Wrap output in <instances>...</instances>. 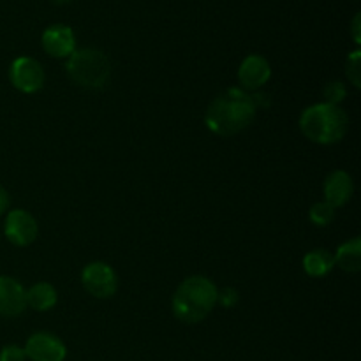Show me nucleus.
<instances>
[{
	"label": "nucleus",
	"instance_id": "obj_23",
	"mask_svg": "<svg viewBox=\"0 0 361 361\" xmlns=\"http://www.w3.org/2000/svg\"><path fill=\"white\" fill-rule=\"evenodd\" d=\"M51 2H55V4H67V2H71V0H51Z\"/></svg>",
	"mask_w": 361,
	"mask_h": 361
},
{
	"label": "nucleus",
	"instance_id": "obj_16",
	"mask_svg": "<svg viewBox=\"0 0 361 361\" xmlns=\"http://www.w3.org/2000/svg\"><path fill=\"white\" fill-rule=\"evenodd\" d=\"M334 219H335V208L331 207L330 203H326V201H321V203L312 204V208H310V221H312L316 226L324 228V226L330 224Z\"/></svg>",
	"mask_w": 361,
	"mask_h": 361
},
{
	"label": "nucleus",
	"instance_id": "obj_2",
	"mask_svg": "<svg viewBox=\"0 0 361 361\" xmlns=\"http://www.w3.org/2000/svg\"><path fill=\"white\" fill-rule=\"evenodd\" d=\"M219 291L214 282L201 275L185 279L173 296V312L185 324L203 321L217 305Z\"/></svg>",
	"mask_w": 361,
	"mask_h": 361
},
{
	"label": "nucleus",
	"instance_id": "obj_8",
	"mask_svg": "<svg viewBox=\"0 0 361 361\" xmlns=\"http://www.w3.org/2000/svg\"><path fill=\"white\" fill-rule=\"evenodd\" d=\"M37 221L27 210L9 212L6 219V236L16 247H27L37 238Z\"/></svg>",
	"mask_w": 361,
	"mask_h": 361
},
{
	"label": "nucleus",
	"instance_id": "obj_6",
	"mask_svg": "<svg viewBox=\"0 0 361 361\" xmlns=\"http://www.w3.org/2000/svg\"><path fill=\"white\" fill-rule=\"evenodd\" d=\"M11 83L23 94H34L41 90L44 85V71L37 60L30 56H20L11 63L9 69Z\"/></svg>",
	"mask_w": 361,
	"mask_h": 361
},
{
	"label": "nucleus",
	"instance_id": "obj_17",
	"mask_svg": "<svg viewBox=\"0 0 361 361\" xmlns=\"http://www.w3.org/2000/svg\"><path fill=\"white\" fill-rule=\"evenodd\" d=\"M323 94H324V97H326V102L338 106L345 97L344 83H342V81H330V83L324 87Z\"/></svg>",
	"mask_w": 361,
	"mask_h": 361
},
{
	"label": "nucleus",
	"instance_id": "obj_20",
	"mask_svg": "<svg viewBox=\"0 0 361 361\" xmlns=\"http://www.w3.org/2000/svg\"><path fill=\"white\" fill-rule=\"evenodd\" d=\"M217 302H221V305H224L226 309L236 305L238 303V291L235 288H224L217 296Z\"/></svg>",
	"mask_w": 361,
	"mask_h": 361
},
{
	"label": "nucleus",
	"instance_id": "obj_7",
	"mask_svg": "<svg viewBox=\"0 0 361 361\" xmlns=\"http://www.w3.org/2000/svg\"><path fill=\"white\" fill-rule=\"evenodd\" d=\"M25 355L32 361H63L67 356V348L56 335L39 331L27 341Z\"/></svg>",
	"mask_w": 361,
	"mask_h": 361
},
{
	"label": "nucleus",
	"instance_id": "obj_1",
	"mask_svg": "<svg viewBox=\"0 0 361 361\" xmlns=\"http://www.w3.org/2000/svg\"><path fill=\"white\" fill-rule=\"evenodd\" d=\"M261 102L259 95H250L243 88H228L208 106L204 122L217 136H235L254 122Z\"/></svg>",
	"mask_w": 361,
	"mask_h": 361
},
{
	"label": "nucleus",
	"instance_id": "obj_18",
	"mask_svg": "<svg viewBox=\"0 0 361 361\" xmlns=\"http://www.w3.org/2000/svg\"><path fill=\"white\" fill-rule=\"evenodd\" d=\"M360 51H355L351 53V56L348 59V69H345V73H348V78L349 81H351L353 85H355L356 88H360Z\"/></svg>",
	"mask_w": 361,
	"mask_h": 361
},
{
	"label": "nucleus",
	"instance_id": "obj_21",
	"mask_svg": "<svg viewBox=\"0 0 361 361\" xmlns=\"http://www.w3.org/2000/svg\"><path fill=\"white\" fill-rule=\"evenodd\" d=\"M7 207H9V194L4 187H0V215L7 210Z\"/></svg>",
	"mask_w": 361,
	"mask_h": 361
},
{
	"label": "nucleus",
	"instance_id": "obj_4",
	"mask_svg": "<svg viewBox=\"0 0 361 361\" xmlns=\"http://www.w3.org/2000/svg\"><path fill=\"white\" fill-rule=\"evenodd\" d=\"M67 74L76 85L85 88H102L111 74V63L102 51L94 48L74 49L67 60Z\"/></svg>",
	"mask_w": 361,
	"mask_h": 361
},
{
	"label": "nucleus",
	"instance_id": "obj_22",
	"mask_svg": "<svg viewBox=\"0 0 361 361\" xmlns=\"http://www.w3.org/2000/svg\"><path fill=\"white\" fill-rule=\"evenodd\" d=\"M353 32H355V41L360 42V14H356L353 21Z\"/></svg>",
	"mask_w": 361,
	"mask_h": 361
},
{
	"label": "nucleus",
	"instance_id": "obj_12",
	"mask_svg": "<svg viewBox=\"0 0 361 361\" xmlns=\"http://www.w3.org/2000/svg\"><path fill=\"white\" fill-rule=\"evenodd\" d=\"M355 192V185H353L351 175L345 171H334L328 175L324 180V201L330 203L334 208L344 207Z\"/></svg>",
	"mask_w": 361,
	"mask_h": 361
},
{
	"label": "nucleus",
	"instance_id": "obj_3",
	"mask_svg": "<svg viewBox=\"0 0 361 361\" xmlns=\"http://www.w3.org/2000/svg\"><path fill=\"white\" fill-rule=\"evenodd\" d=\"M349 118L341 106L321 102L309 106L300 116V129L303 136L319 145L338 143L345 136Z\"/></svg>",
	"mask_w": 361,
	"mask_h": 361
},
{
	"label": "nucleus",
	"instance_id": "obj_10",
	"mask_svg": "<svg viewBox=\"0 0 361 361\" xmlns=\"http://www.w3.org/2000/svg\"><path fill=\"white\" fill-rule=\"evenodd\" d=\"M27 307V291L13 277L0 275V316H20Z\"/></svg>",
	"mask_w": 361,
	"mask_h": 361
},
{
	"label": "nucleus",
	"instance_id": "obj_5",
	"mask_svg": "<svg viewBox=\"0 0 361 361\" xmlns=\"http://www.w3.org/2000/svg\"><path fill=\"white\" fill-rule=\"evenodd\" d=\"M81 284L95 298H111L116 293L118 282H116V274L109 264L95 261L85 267L81 274Z\"/></svg>",
	"mask_w": 361,
	"mask_h": 361
},
{
	"label": "nucleus",
	"instance_id": "obj_19",
	"mask_svg": "<svg viewBox=\"0 0 361 361\" xmlns=\"http://www.w3.org/2000/svg\"><path fill=\"white\" fill-rule=\"evenodd\" d=\"M0 361H27V355H25V349L20 345H6L0 351Z\"/></svg>",
	"mask_w": 361,
	"mask_h": 361
},
{
	"label": "nucleus",
	"instance_id": "obj_13",
	"mask_svg": "<svg viewBox=\"0 0 361 361\" xmlns=\"http://www.w3.org/2000/svg\"><path fill=\"white\" fill-rule=\"evenodd\" d=\"M335 264L342 268L348 274H356L361 268V240L353 238L349 242L342 243L335 254Z\"/></svg>",
	"mask_w": 361,
	"mask_h": 361
},
{
	"label": "nucleus",
	"instance_id": "obj_9",
	"mask_svg": "<svg viewBox=\"0 0 361 361\" xmlns=\"http://www.w3.org/2000/svg\"><path fill=\"white\" fill-rule=\"evenodd\" d=\"M42 48L55 59H69L76 49V39L71 27L62 23L51 25L42 34Z\"/></svg>",
	"mask_w": 361,
	"mask_h": 361
},
{
	"label": "nucleus",
	"instance_id": "obj_14",
	"mask_svg": "<svg viewBox=\"0 0 361 361\" xmlns=\"http://www.w3.org/2000/svg\"><path fill=\"white\" fill-rule=\"evenodd\" d=\"M27 305L37 312H46L56 305V289L48 282L34 284L27 291Z\"/></svg>",
	"mask_w": 361,
	"mask_h": 361
},
{
	"label": "nucleus",
	"instance_id": "obj_11",
	"mask_svg": "<svg viewBox=\"0 0 361 361\" xmlns=\"http://www.w3.org/2000/svg\"><path fill=\"white\" fill-rule=\"evenodd\" d=\"M271 76L270 63L261 55H249L243 59L242 66L238 69V80L242 83L243 90H257L268 83Z\"/></svg>",
	"mask_w": 361,
	"mask_h": 361
},
{
	"label": "nucleus",
	"instance_id": "obj_15",
	"mask_svg": "<svg viewBox=\"0 0 361 361\" xmlns=\"http://www.w3.org/2000/svg\"><path fill=\"white\" fill-rule=\"evenodd\" d=\"M334 267V256L324 249L310 250V252L303 257V270H305L310 277H324Z\"/></svg>",
	"mask_w": 361,
	"mask_h": 361
}]
</instances>
